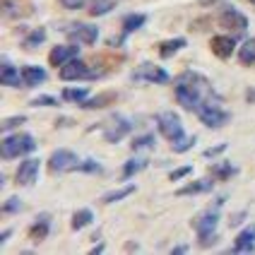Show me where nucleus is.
<instances>
[{
	"mask_svg": "<svg viewBox=\"0 0 255 255\" xmlns=\"http://www.w3.org/2000/svg\"><path fill=\"white\" fill-rule=\"evenodd\" d=\"M176 101L188 111H198L205 104H219V97L207 77H202L200 72L185 70L176 77Z\"/></svg>",
	"mask_w": 255,
	"mask_h": 255,
	"instance_id": "obj_1",
	"label": "nucleus"
},
{
	"mask_svg": "<svg viewBox=\"0 0 255 255\" xmlns=\"http://www.w3.org/2000/svg\"><path fill=\"white\" fill-rule=\"evenodd\" d=\"M224 200L227 198H219L217 200V205L210 207V210H205V212L200 214L198 219L193 222V229L198 231L200 236V246L202 248H207V246H212L217 241V224H219V207L224 205Z\"/></svg>",
	"mask_w": 255,
	"mask_h": 255,
	"instance_id": "obj_2",
	"label": "nucleus"
},
{
	"mask_svg": "<svg viewBox=\"0 0 255 255\" xmlns=\"http://www.w3.org/2000/svg\"><path fill=\"white\" fill-rule=\"evenodd\" d=\"M34 149H36V142L27 132L7 135L2 140V159H17V156H24L29 152H34Z\"/></svg>",
	"mask_w": 255,
	"mask_h": 255,
	"instance_id": "obj_3",
	"label": "nucleus"
},
{
	"mask_svg": "<svg viewBox=\"0 0 255 255\" xmlns=\"http://www.w3.org/2000/svg\"><path fill=\"white\" fill-rule=\"evenodd\" d=\"M156 123H159V132H161L169 142H178V140H183L185 137L183 123H181V118L173 114V111H164V114H159Z\"/></svg>",
	"mask_w": 255,
	"mask_h": 255,
	"instance_id": "obj_4",
	"label": "nucleus"
},
{
	"mask_svg": "<svg viewBox=\"0 0 255 255\" xmlns=\"http://www.w3.org/2000/svg\"><path fill=\"white\" fill-rule=\"evenodd\" d=\"M58 70H60V80H65V82H72V80H94V77H99V72H92L89 65H87L85 60H80V58L68 60V63L60 65Z\"/></svg>",
	"mask_w": 255,
	"mask_h": 255,
	"instance_id": "obj_5",
	"label": "nucleus"
},
{
	"mask_svg": "<svg viewBox=\"0 0 255 255\" xmlns=\"http://www.w3.org/2000/svg\"><path fill=\"white\" fill-rule=\"evenodd\" d=\"M132 130V123L126 116H111L109 121H104V140L106 142H121L128 132Z\"/></svg>",
	"mask_w": 255,
	"mask_h": 255,
	"instance_id": "obj_6",
	"label": "nucleus"
},
{
	"mask_svg": "<svg viewBox=\"0 0 255 255\" xmlns=\"http://www.w3.org/2000/svg\"><path fill=\"white\" fill-rule=\"evenodd\" d=\"M195 114H198L200 123H205L207 128H222L224 123L231 121V114L224 111L219 104H205V106H200Z\"/></svg>",
	"mask_w": 255,
	"mask_h": 255,
	"instance_id": "obj_7",
	"label": "nucleus"
},
{
	"mask_svg": "<svg viewBox=\"0 0 255 255\" xmlns=\"http://www.w3.org/2000/svg\"><path fill=\"white\" fill-rule=\"evenodd\" d=\"M80 164V156L70 152V149H56L48 156V171L51 173H65V171H75Z\"/></svg>",
	"mask_w": 255,
	"mask_h": 255,
	"instance_id": "obj_8",
	"label": "nucleus"
},
{
	"mask_svg": "<svg viewBox=\"0 0 255 255\" xmlns=\"http://www.w3.org/2000/svg\"><path fill=\"white\" fill-rule=\"evenodd\" d=\"M219 24L234 34H243L248 29V17L243 12H239L231 5H222V14H219Z\"/></svg>",
	"mask_w": 255,
	"mask_h": 255,
	"instance_id": "obj_9",
	"label": "nucleus"
},
{
	"mask_svg": "<svg viewBox=\"0 0 255 255\" xmlns=\"http://www.w3.org/2000/svg\"><path fill=\"white\" fill-rule=\"evenodd\" d=\"M132 80H137V82H154V85H166L171 77L166 70H161L159 65H154V63H142V65H137V70H132V75H130Z\"/></svg>",
	"mask_w": 255,
	"mask_h": 255,
	"instance_id": "obj_10",
	"label": "nucleus"
},
{
	"mask_svg": "<svg viewBox=\"0 0 255 255\" xmlns=\"http://www.w3.org/2000/svg\"><path fill=\"white\" fill-rule=\"evenodd\" d=\"M65 36H68L72 43L92 46V43L99 39V29L92 27V24H70V27H65Z\"/></svg>",
	"mask_w": 255,
	"mask_h": 255,
	"instance_id": "obj_11",
	"label": "nucleus"
},
{
	"mask_svg": "<svg viewBox=\"0 0 255 255\" xmlns=\"http://www.w3.org/2000/svg\"><path fill=\"white\" fill-rule=\"evenodd\" d=\"M39 159H24L22 164H19V169L14 173V178H17V185H22V188H29V185H34L36 181V173H39Z\"/></svg>",
	"mask_w": 255,
	"mask_h": 255,
	"instance_id": "obj_12",
	"label": "nucleus"
},
{
	"mask_svg": "<svg viewBox=\"0 0 255 255\" xmlns=\"http://www.w3.org/2000/svg\"><path fill=\"white\" fill-rule=\"evenodd\" d=\"M80 56V46L77 43H70V46H56L51 53H48V63L53 65V68H60V65H65L68 60Z\"/></svg>",
	"mask_w": 255,
	"mask_h": 255,
	"instance_id": "obj_13",
	"label": "nucleus"
},
{
	"mask_svg": "<svg viewBox=\"0 0 255 255\" xmlns=\"http://www.w3.org/2000/svg\"><path fill=\"white\" fill-rule=\"evenodd\" d=\"M253 251H255V224H251L236 236V241L231 246V253H253Z\"/></svg>",
	"mask_w": 255,
	"mask_h": 255,
	"instance_id": "obj_14",
	"label": "nucleus"
},
{
	"mask_svg": "<svg viewBox=\"0 0 255 255\" xmlns=\"http://www.w3.org/2000/svg\"><path fill=\"white\" fill-rule=\"evenodd\" d=\"M48 231H51V217H48V214H39V217H36V222L29 227L27 236L34 243H41L43 239L48 236Z\"/></svg>",
	"mask_w": 255,
	"mask_h": 255,
	"instance_id": "obj_15",
	"label": "nucleus"
},
{
	"mask_svg": "<svg viewBox=\"0 0 255 255\" xmlns=\"http://www.w3.org/2000/svg\"><path fill=\"white\" fill-rule=\"evenodd\" d=\"M210 46H212V53H214V56L229 58L231 53H234L236 39H234V36H214L212 41H210Z\"/></svg>",
	"mask_w": 255,
	"mask_h": 255,
	"instance_id": "obj_16",
	"label": "nucleus"
},
{
	"mask_svg": "<svg viewBox=\"0 0 255 255\" xmlns=\"http://www.w3.org/2000/svg\"><path fill=\"white\" fill-rule=\"evenodd\" d=\"M46 70H41V68H36V65H24L22 68V82H24V87H39L46 82Z\"/></svg>",
	"mask_w": 255,
	"mask_h": 255,
	"instance_id": "obj_17",
	"label": "nucleus"
},
{
	"mask_svg": "<svg viewBox=\"0 0 255 255\" xmlns=\"http://www.w3.org/2000/svg\"><path fill=\"white\" fill-rule=\"evenodd\" d=\"M214 183H217V181H212V178H200V181H193V183H188L185 188L176 190V195H178V198H185V195H198V193H207V190H212Z\"/></svg>",
	"mask_w": 255,
	"mask_h": 255,
	"instance_id": "obj_18",
	"label": "nucleus"
},
{
	"mask_svg": "<svg viewBox=\"0 0 255 255\" xmlns=\"http://www.w3.org/2000/svg\"><path fill=\"white\" fill-rule=\"evenodd\" d=\"M210 173L214 176V181H229L239 173V166H234L231 161H217L210 166Z\"/></svg>",
	"mask_w": 255,
	"mask_h": 255,
	"instance_id": "obj_19",
	"label": "nucleus"
},
{
	"mask_svg": "<svg viewBox=\"0 0 255 255\" xmlns=\"http://www.w3.org/2000/svg\"><path fill=\"white\" fill-rule=\"evenodd\" d=\"M2 85L7 87L22 85V70H17L10 60H2Z\"/></svg>",
	"mask_w": 255,
	"mask_h": 255,
	"instance_id": "obj_20",
	"label": "nucleus"
},
{
	"mask_svg": "<svg viewBox=\"0 0 255 255\" xmlns=\"http://www.w3.org/2000/svg\"><path fill=\"white\" fill-rule=\"evenodd\" d=\"M144 22H147V14H142V12L126 14V17H123V22H121L123 34H132V31H137L140 27H144Z\"/></svg>",
	"mask_w": 255,
	"mask_h": 255,
	"instance_id": "obj_21",
	"label": "nucleus"
},
{
	"mask_svg": "<svg viewBox=\"0 0 255 255\" xmlns=\"http://www.w3.org/2000/svg\"><path fill=\"white\" fill-rule=\"evenodd\" d=\"M181 48H185V39L178 36V39H169V41L159 43V56L161 58H171L173 53H178Z\"/></svg>",
	"mask_w": 255,
	"mask_h": 255,
	"instance_id": "obj_22",
	"label": "nucleus"
},
{
	"mask_svg": "<svg viewBox=\"0 0 255 255\" xmlns=\"http://www.w3.org/2000/svg\"><path fill=\"white\" fill-rule=\"evenodd\" d=\"M116 5H118V0H92V2H89V14H92V17L109 14Z\"/></svg>",
	"mask_w": 255,
	"mask_h": 255,
	"instance_id": "obj_23",
	"label": "nucleus"
},
{
	"mask_svg": "<svg viewBox=\"0 0 255 255\" xmlns=\"http://www.w3.org/2000/svg\"><path fill=\"white\" fill-rule=\"evenodd\" d=\"M94 222V212L92 210H77V212L72 214V229L75 231H80V229H85V227H89Z\"/></svg>",
	"mask_w": 255,
	"mask_h": 255,
	"instance_id": "obj_24",
	"label": "nucleus"
},
{
	"mask_svg": "<svg viewBox=\"0 0 255 255\" xmlns=\"http://www.w3.org/2000/svg\"><path fill=\"white\" fill-rule=\"evenodd\" d=\"M89 99V89L87 87H77V89H63V101H75V104H82V101Z\"/></svg>",
	"mask_w": 255,
	"mask_h": 255,
	"instance_id": "obj_25",
	"label": "nucleus"
},
{
	"mask_svg": "<svg viewBox=\"0 0 255 255\" xmlns=\"http://www.w3.org/2000/svg\"><path fill=\"white\" fill-rule=\"evenodd\" d=\"M239 60H241L243 65H253L255 63V39H248L239 48Z\"/></svg>",
	"mask_w": 255,
	"mask_h": 255,
	"instance_id": "obj_26",
	"label": "nucleus"
},
{
	"mask_svg": "<svg viewBox=\"0 0 255 255\" xmlns=\"http://www.w3.org/2000/svg\"><path fill=\"white\" fill-rule=\"evenodd\" d=\"M130 193H135V185H126V188H121V190H111V193H106V195L101 198V202H104V205H111V202H118V200L128 198Z\"/></svg>",
	"mask_w": 255,
	"mask_h": 255,
	"instance_id": "obj_27",
	"label": "nucleus"
},
{
	"mask_svg": "<svg viewBox=\"0 0 255 255\" xmlns=\"http://www.w3.org/2000/svg\"><path fill=\"white\" fill-rule=\"evenodd\" d=\"M144 166H147V159H130V161H126V166H123V178H130V176L140 173Z\"/></svg>",
	"mask_w": 255,
	"mask_h": 255,
	"instance_id": "obj_28",
	"label": "nucleus"
},
{
	"mask_svg": "<svg viewBox=\"0 0 255 255\" xmlns=\"http://www.w3.org/2000/svg\"><path fill=\"white\" fill-rule=\"evenodd\" d=\"M43 39H46V29L36 27L34 31H29V36L24 39V46H27V48H36V46L43 43Z\"/></svg>",
	"mask_w": 255,
	"mask_h": 255,
	"instance_id": "obj_29",
	"label": "nucleus"
},
{
	"mask_svg": "<svg viewBox=\"0 0 255 255\" xmlns=\"http://www.w3.org/2000/svg\"><path fill=\"white\" fill-rule=\"evenodd\" d=\"M195 142H198V137L190 135V137H183V140H178V142H171V149L176 154H181V152H188L190 147H195Z\"/></svg>",
	"mask_w": 255,
	"mask_h": 255,
	"instance_id": "obj_30",
	"label": "nucleus"
},
{
	"mask_svg": "<svg viewBox=\"0 0 255 255\" xmlns=\"http://www.w3.org/2000/svg\"><path fill=\"white\" fill-rule=\"evenodd\" d=\"M111 99H114V94H101V97L82 101L80 106H82V109H101V106H106V101H111Z\"/></svg>",
	"mask_w": 255,
	"mask_h": 255,
	"instance_id": "obj_31",
	"label": "nucleus"
},
{
	"mask_svg": "<svg viewBox=\"0 0 255 255\" xmlns=\"http://www.w3.org/2000/svg\"><path fill=\"white\" fill-rule=\"evenodd\" d=\"M75 171H82V173H99L101 164L99 161H94V159H80V164H77V169Z\"/></svg>",
	"mask_w": 255,
	"mask_h": 255,
	"instance_id": "obj_32",
	"label": "nucleus"
},
{
	"mask_svg": "<svg viewBox=\"0 0 255 255\" xmlns=\"http://www.w3.org/2000/svg\"><path fill=\"white\" fill-rule=\"evenodd\" d=\"M152 144H154V135H142V137H135L130 147L137 152V149H149Z\"/></svg>",
	"mask_w": 255,
	"mask_h": 255,
	"instance_id": "obj_33",
	"label": "nucleus"
},
{
	"mask_svg": "<svg viewBox=\"0 0 255 255\" xmlns=\"http://www.w3.org/2000/svg\"><path fill=\"white\" fill-rule=\"evenodd\" d=\"M24 123V116H12V118H5L2 121V130L5 132H10V130H14L17 126H22Z\"/></svg>",
	"mask_w": 255,
	"mask_h": 255,
	"instance_id": "obj_34",
	"label": "nucleus"
},
{
	"mask_svg": "<svg viewBox=\"0 0 255 255\" xmlns=\"http://www.w3.org/2000/svg\"><path fill=\"white\" fill-rule=\"evenodd\" d=\"M19 210H22V200H19V198H10L5 205H2V212H5V214L19 212Z\"/></svg>",
	"mask_w": 255,
	"mask_h": 255,
	"instance_id": "obj_35",
	"label": "nucleus"
},
{
	"mask_svg": "<svg viewBox=\"0 0 255 255\" xmlns=\"http://www.w3.org/2000/svg\"><path fill=\"white\" fill-rule=\"evenodd\" d=\"M60 101L56 99V97H36V99H31V106H58Z\"/></svg>",
	"mask_w": 255,
	"mask_h": 255,
	"instance_id": "obj_36",
	"label": "nucleus"
},
{
	"mask_svg": "<svg viewBox=\"0 0 255 255\" xmlns=\"http://www.w3.org/2000/svg\"><path fill=\"white\" fill-rule=\"evenodd\" d=\"M85 2L87 0H60V5L68 10H80V7H85Z\"/></svg>",
	"mask_w": 255,
	"mask_h": 255,
	"instance_id": "obj_37",
	"label": "nucleus"
},
{
	"mask_svg": "<svg viewBox=\"0 0 255 255\" xmlns=\"http://www.w3.org/2000/svg\"><path fill=\"white\" fill-rule=\"evenodd\" d=\"M222 152H227V144H217V147H210V149H205V156H207V159H212V156H219Z\"/></svg>",
	"mask_w": 255,
	"mask_h": 255,
	"instance_id": "obj_38",
	"label": "nucleus"
},
{
	"mask_svg": "<svg viewBox=\"0 0 255 255\" xmlns=\"http://www.w3.org/2000/svg\"><path fill=\"white\" fill-rule=\"evenodd\" d=\"M190 166H183V169H176V171H171V181H181V178H185L188 173H190Z\"/></svg>",
	"mask_w": 255,
	"mask_h": 255,
	"instance_id": "obj_39",
	"label": "nucleus"
},
{
	"mask_svg": "<svg viewBox=\"0 0 255 255\" xmlns=\"http://www.w3.org/2000/svg\"><path fill=\"white\" fill-rule=\"evenodd\" d=\"M246 101H248V104H255V87L246 92Z\"/></svg>",
	"mask_w": 255,
	"mask_h": 255,
	"instance_id": "obj_40",
	"label": "nucleus"
},
{
	"mask_svg": "<svg viewBox=\"0 0 255 255\" xmlns=\"http://www.w3.org/2000/svg\"><path fill=\"white\" fill-rule=\"evenodd\" d=\"M10 234H12L10 229H7V231H2V234H0V243H5V241H7V236H10Z\"/></svg>",
	"mask_w": 255,
	"mask_h": 255,
	"instance_id": "obj_41",
	"label": "nucleus"
},
{
	"mask_svg": "<svg viewBox=\"0 0 255 255\" xmlns=\"http://www.w3.org/2000/svg\"><path fill=\"white\" fill-rule=\"evenodd\" d=\"M217 2H219V0H200V5H202V7H207V5H217Z\"/></svg>",
	"mask_w": 255,
	"mask_h": 255,
	"instance_id": "obj_42",
	"label": "nucleus"
},
{
	"mask_svg": "<svg viewBox=\"0 0 255 255\" xmlns=\"http://www.w3.org/2000/svg\"><path fill=\"white\" fill-rule=\"evenodd\" d=\"M241 222H243V214H239V217L231 219V227H236V224H241Z\"/></svg>",
	"mask_w": 255,
	"mask_h": 255,
	"instance_id": "obj_43",
	"label": "nucleus"
},
{
	"mask_svg": "<svg viewBox=\"0 0 255 255\" xmlns=\"http://www.w3.org/2000/svg\"><path fill=\"white\" fill-rule=\"evenodd\" d=\"M185 251H188L185 246H178V248H173V255H176V253H185Z\"/></svg>",
	"mask_w": 255,
	"mask_h": 255,
	"instance_id": "obj_44",
	"label": "nucleus"
},
{
	"mask_svg": "<svg viewBox=\"0 0 255 255\" xmlns=\"http://www.w3.org/2000/svg\"><path fill=\"white\" fill-rule=\"evenodd\" d=\"M251 2H253V5H255V0H251Z\"/></svg>",
	"mask_w": 255,
	"mask_h": 255,
	"instance_id": "obj_45",
	"label": "nucleus"
}]
</instances>
